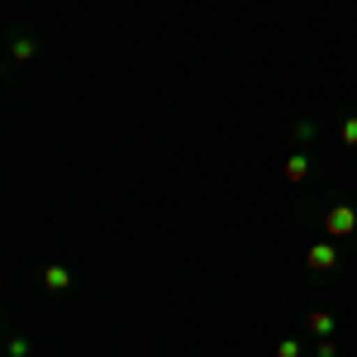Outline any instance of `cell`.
<instances>
[{
    "label": "cell",
    "mask_w": 357,
    "mask_h": 357,
    "mask_svg": "<svg viewBox=\"0 0 357 357\" xmlns=\"http://www.w3.org/2000/svg\"><path fill=\"white\" fill-rule=\"evenodd\" d=\"M338 262H343V257H338V252H333L329 243L310 248V267H314V272H338Z\"/></svg>",
    "instance_id": "cell-1"
},
{
    "label": "cell",
    "mask_w": 357,
    "mask_h": 357,
    "mask_svg": "<svg viewBox=\"0 0 357 357\" xmlns=\"http://www.w3.org/2000/svg\"><path fill=\"white\" fill-rule=\"evenodd\" d=\"M324 224H329V234H353V229H357V215L348 210V205H333Z\"/></svg>",
    "instance_id": "cell-2"
},
{
    "label": "cell",
    "mask_w": 357,
    "mask_h": 357,
    "mask_svg": "<svg viewBox=\"0 0 357 357\" xmlns=\"http://www.w3.org/2000/svg\"><path fill=\"white\" fill-rule=\"evenodd\" d=\"M286 176H291V181H305V176H310V158H305V153H296V158L286 162Z\"/></svg>",
    "instance_id": "cell-3"
},
{
    "label": "cell",
    "mask_w": 357,
    "mask_h": 357,
    "mask_svg": "<svg viewBox=\"0 0 357 357\" xmlns=\"http://www.w3.org/2000/svg\"><path fill=\"white\" fill-rule=\"evenodd\" d=\"M310 333H319V338H324V333H333V314L314 310V314H310Z\"/></svg>",
    "instance_id": "cell-4"
},
{
    "label": "cell",
    "mask_w": 357,
    "mask_h": 357,
    "mask_svg": "<svg viewBox=\"0 0 357 357\" xmlns=\"http://www.w3.org/2000/svg\"><path fill=\"white\" fill-rule=\"evenodd\" d=\"M343 143H348V148H357V114H348V119H343Z\"/></svg>",
    "instance_id": "cell-5"
}]
</instances>
